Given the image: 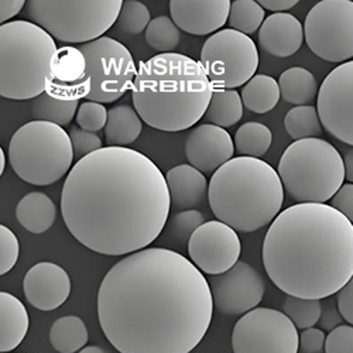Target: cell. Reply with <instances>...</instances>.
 I'll use <instances>...</instances> for the list:
<instances>
[{"instance_id":"obj_1","label":"cell","mask_w":353,"mask_h":353,"mask_svg":"<svg viewBox=\"0 0 353 353\" xmlns=\"http://www.w3.org/2000/svg\"><path fill=\"white\" fill-rule=\"evenodd\" d=\"M97 304L101 328L119 353H191L215 308L203 273L164 248L117 261L99 285Z\"/></svg>"},{"instance_id":"obj_2","label":"cell","mask_w":353,"mask_h":353,"mask_svg":"<svg viewBox=\"0 0 353 353\" xmlns=\"http://www.w3.org/2000/svg\"><path fill=\"white\" fill-rule=\"evenodd\" d=\"M171 211L165 175L129 147L103 149L78 160L61 192V215L72 236L105 256H129L161 234Z\"/></svg>"},{"instance_id":"obj_3","label":"cell","mask_w":353,"mask_h":353,"mask_svg":"<svg viewBox=\"0 0 353 353\" xmlns=\"http://www.w3.org/2000/svg\"><path fill=\"white\" fill-rule=\"evenodd\" d=\"M263 264L287 296L330 299L353 277V223L328 203L291 205L264 236Z\"/></svg>"},{"instance_id":"obj_4","label":"cell","mask_w":353,"mask_h":353,"mask_svg":"<svg viewBox=\"0 0 353 353\" xmlns=\"http://www.w3.org/2000/svg\"><path fill=\"white\" fill-rule=\"evenodd\" d=\"M214 88L199 61L159 54L139 64L132 99L141 121L161 132H183L207 113Z\"/></svg>"},{"instance_id":"obj_5","label":"cell","mask_w":353,"mask_h":353,"mask_svg":"<svg viewBox=\"0 0 353 353\" xmlns=\"http://www.w3.org/2000/svg\"><path fill=\"white\" fill-rule=\"evenodd\" d=\"M277 170L254 157H233L210 181L208 202L215 218L236 232L272 225L284 203Z\"/></svg>"},{"instance_id":"obj_6","label":"cell","mask_w":353,"mask_h":353,"mask_svg":"<svg viewBox=\"0 0 353 353\" xmlns=\"http://www.w3.org/2000/svg\"><path fill=\"white\" fill-rule=\"evenodd\" d=\"M58 48L55 40L32 21L0 26V95L33 101L48 90Z\"/></svg>"},{"instance_id":"obj_7","label":"cell","mask_w":353,"mask_h":353,"mask_svg":"<svg viewBox=\"0 0 353 353\" xmlns=\"http://www.w3.org/2000/svg\"><path fill=\"white\" fill-rule=\"evenodd\" d=\"M277 172L287 195L299 203H325L345 181L343 157L323 139L291 143L284 150Z\"/></svg>"},{"instance_id":"obj_8","label":"cell","mask_w":353,"mask_h":353,"mask_svg":"<svg viewBox=\"0 0 353 353\" xmlns=\"http://www.w3.org/2000/svg\"><path fill=\"white\" fill-rule=\"evenodd\" d=\"M8 157L19 179L46 187L60 181L72 170L75 154L70 134L63 128L32 121L14 132Z\"/></svg>"},{"instance_id":"obj_9","label":"cell","mask_w":353,"mask_h":353,"mask_svg":"<svg viewBox=\"0 0 353 353\" xmlns=\"http://www.w3.org/2000/svg\"><path fill=\"white\" fill-rule=\"evenodd\" d=\"M122 0H27L26 14L54 40L92 43L116 24Z\"/></svg>"},{"instance_id":"obj_10","label":"cell","mask_w":353,"mask_h":353,"mask_svg":"<svg viewBox=\"0 0 353 353\" xmlns=\"http://www.w3.org/2000/svg\"><path fill=\"white\" fill-rule=\"evenodd\" d=\"M199 64L212 88L234 90L245 86L259 68L254 41L233 28H223L203 43Z\"/></svg>"},{"instance_id":"obj_11","label":"cell","mask_w":353,"mask_h":353,"mask_svg":"<svg viewBox=\"0 0 353 353\" xmlns=\"http://www.w3.org/2000/svg\"><path fill=\"white\" fill-rule=\"evenodd\" d=\"M86 58L88 74L92 81L88 101L112 103L121 99L133 88L137 70L132 52L112 37H101L79 46Z\"/></svg>"},{"instance_id":"obj_12","label":"cell","mask_w":353,"mask_h":353,"mask_svg":"<svg viewBox=\"0 0 353 353\" xmlns=\"http://www.w3.org/2000/svg\"><path fill=\"white\" fill-rule=\"evenodd\" d=\"M304 36L310 50L328 63L343 64L353 58V2L322 0L305 17Z\"/></svg>"},{"instance_id":"obj_13","label":"cell","mask_w":353,"mask_h":353,"mask_svg":"<svg viewBox=\"0 0 353 353\" xmlns=\"http://www.w3.org/2000/svg\"><path fill=\"white\" fill-rule=\"evenodd\" d=\"M232 349L233 353H299L300 334L284 312L257 307L236 322Z\"/></svg>"},{"instance_id":"obj_14","label":"cell","mask_w":353,"mask_h":353,"mask_svg":"<svg viewBox=\"0 0 353 353\" xmlns=\"http://www.w3.org/2000/svg\"><path fill=\"white\" fill-rule=\"evenodd\" d=\"M316 109L322 128L353 147V60L334 68L322 81Z\"/></svg>"},{"instance_id":"obj_15","label":"cell","mask_w":353,"mask_h":353,"mask_svg":"<svg viewBox=\"0 0 353 353\" xmlns=\"http://www.w3.org/2000/svg\"><path fill=\"white\" fill-rule=\"evenodd\" d=\"M242 253L238 232L221 221L205 222L188 242L194 266L208 276H219L236 266Z\"/></svg>"},{"instance_id":"obj_16","label":"cell","mask_w":353,"mask_h":353,"mask_svg":"<svg viewBox=\"0 0 353 353\" xmlns=\"http://www.w3.org/2000/svg\"><path fill=\"white\" fill-rule=\"evenodd\" d=\"M214 305L223 315H245L259 307L266 291L261 274L246 261L208 280Z\"/></svg>"},{"instance_id":"obj_17","label":"cell","mask_w":353,"mask_h":353,"mask_svg":"<svg viewBox=\"0 0 353 353\" xmlns=\"http://www.w3.org/2000/svg\"><path fill=\"white\" fill-rule=\"evenodd\" d=\"M24 296L39 311L60 308L71 296V279L67 270L52 261H40L24 276Z\"/></svg>"},{"instance_id":"obj_18","label":"cell","mask_w":353,"mask_h":353,"mask_svg":"<svg viewBox=\"0 0 353 353\" xmlns=\"http://www.w3.org/2000/svg\"><path fill=\"white\" fill-rule=\"evenodd\" d=\"M234 143L226 129L205 123L195 128L185 140V156L202 174H214L233 159Z\"/></svg>"},{"instance_id":"obj_19","label":"cell","mask_w":353,"mask_h":353,"mask_svg":"<svg viewBox=\"0 0 353 353\" xmlns=\"http://www.w3.org/2000/svg\"><path fill=\"white\" fill-rule=\"evenodd\" d=\"M229 0H171L170 14L180 30L192 36L218 33L229 19Z\"/></svg>"},{"instance_id":"obj_20","label":"cell","mask_w":353,"mask_h":353,"mask_svg":"<svg viewBox=\"0 0 353 353\" xmlns=\"http://www.w3.org/2000/svg\"><path fill=\"white\" fill-rule=\"evenodd\" d=\"M50 86L79 99L91 94L92 81L88 74L86 58L79 47L64 46L58 48Z\"/></svg>"},{"instance_id":"obj_21","label":"cell","mask_w":353,"mask_h":353,"mask_svg":"<svg viewBox=\"0 0 353 353\" xmlns=\"http://www.w3.org/2000/svg\"><path fill=\"white\" fill-rule=\"evenodd\" d=\"M304 39L301 21L290 13L270 14L259 30L261 50L277 58H287L296 54L301 48Z\"/></svg>"},{"instance_id":"obj_22","label":"cell","mask_w":353,"mask_h":353,"mask_svg":"<svg viewBox=\"0 0 353 353\" xmlns=\"http://www.w3.org/2000/svg\"><path fill=\"white\" fill-rule=\"evenodd\" d=\"M171 208L175 212L195 210L208 199L210 184L203 174L191 164L172 167L165 174Z\"/></svg>"},{"instance_id":"obj_23","label":"cell","mask_w":353,"mask_h":353,"mask_svg":"<svg viewBox=\"0 0 353 353\" xmlns=\"http://www.w3.org/2000/svg\"><path fill=\"white\" fill-rule=\"evenodd\" d=\"M30 318L24 304L13 294L0 292V352L12 353L24 341Z\"/></svg>"},{"instance_id":"obj_24","label":"cell","mask_w":353,"mask_h":353,"mask_svg":"<svg viewBox=\"0 0 353 353\" xmlns=\"http://www.w3.org/2000/svg\"><path fill=\"white\" fill-rule=\"evenodd\" d=\"M81 99L48 86V90L32 101V113L36 121L68 126L78 113Z\"/></svg>"},{"instance_id":"obj_25","label":"cell","mask_w":353,"mask_h":353,"mask_svg":"<svg viewBox=\"0 0 353 353\" xmlns=\"http://www.w3.org/2000/svg\"><path fill=\"white\" fill-rule=\"evenodd\" d=\"M16 219L27 232L41 234L54 225L57 207L47 194L30 192L19 201Z\"/></svg>"},{"instance_id":"obj_26","label":"cell","mask_w":353,"mask_h":353,"mask_svg":"<svg viewBox=\"0 0 353 353\" xmlns=\"http://www.w3.org/2000/svg\"><path fill=\"white\" fill-rule=\"evenodd\" d=\"M143 130V121L134 108L119 105L109 110L105 139L109 147H125L134 143Z\"/></svg>"},{"instance_id":"obj_27","label":"cell","mask_w":353,"mask_h":353,"mask_svg":"<svg viewBox=\"0 0 353 353\" xmlns=\"http://www.w3.org/2000/svg\"><path fill=\"white\" fill-rule=\"evenodd\" d=\"M281 98L296 106L311 105L318 99L319 88L314 74L303 67L285 70L279 78Z\"/></svg>"},{"instance_id":"obj_28","label":"cell","mask_w":353,"mask_h":353,"mask_svg":"<svg viewBox=\"0 0 353 353\" xmlns=\"http://www.w3.org/2000/svg\"><path fill=\"white\" fill-rule=\"evenodd\" d=\"M242 102L243 106L257 114H264L273 110L281 97L279 81L270 75L259 74L254 75L242 88Z\"/></svg>"},{"instance_id":"obj_29","label":"cell","mask_w":353,"mask_h":353,"mask_svg":"<svg viewBox=\"0 0 353 353\" xmlns=\"http://www.w3.org/2000/svg\"><path fill=\"white\" fill-rule=\"evenodd\" d=\"M242 97L236 90L214 88L212 99L205 113V121L222 129L236 125L243 116Z\"/></svg>"},{"instance_id":"obj_30","label":"cell","mask_w":353,"mask_h":353,"mask_svg":"<svg viewBox=\"0 0 353 353\" xmlns=\"http://www.w3.org/2000/svg\"><path fill=\"white\" fill-rule=\"evenodd\" d=\"M90 339L85 322L77 315L58 318L50 330V343L60 353H78Z\"/></svg>"},{"instance_id":"obj_31","label":"cell","mask_w":353,"mask_h":353,"mask_svg":"<svg viewBox=\"0 0 353 353\" xmlns=\"http://www.w3.org/2000/svg\"><path fill=\"white\" fill-rule=\"evenodd\" d=\"M233 143L234 149L242 157L260 159L272 147L273 133L266 125L259 122H248L236 130Z\"/></svg>"},{"instance_id":"obj_32","label":"cell","mask_w":353,"mask_h":353,"mask_svg":"<svg viewBox=\"0 0 353 353\" xmlns=\"http://www.w3.org/2000/svg\"><path fill=\"white\" fill-rule=\"evenodd\" d=\"M284 128L294 141L318 139L322 134L318 109L312 105L290 109L284 117Z\"/></svg>"},{"instance_id":"obj_33","label":"cell","mask_w":353,"mask_h":353,"mask_svg":"<svg viewBox=\"0 0 353 353\" xmlns=\"http://www.w3.org/2000/svg\"><path fill=\"white\" fill-rule=\"evenodd\" d=\"M264 12L266 10L254 0H234L230 6L228 24L233 30L250 37V34L260 30L264 20H266Z\"/></svg>"},{"instance_id":"obj_34","label":"cell","mask_w":353,"mask_h":353,"mask_svg":"<svg viewBox=\"0 0 353 353\" xmlns=\"http://www.w3.org/2000/svg\"><path fill=\"white\" fill-rule=\"evenodd\" d=\"M145 41L159 54L172 52L181 41L180 28L175 26L171 17L159 16L147 27Z\"/></svg>"},{"instance_id":"obj_35","label":"cell","mask_w":353,"mask_h":353,"mask_svg":"<svg viewBox=\"0 0 353 353\" xmlns=\"http://www.w3.org/2000/svg\"><path fill=\"white\" fill-rule=\"evenodd\" d=\"M283 312L292 321L297 330L314 328L321 319V300H305L287 296L283 304Z\"/></svg>"},{"instance_id":"obj_36","label":"cell","mask_w":353,"mask_h":353,"mask_svg":"<svg viewBox=\"0 0 353 353\" xmlns=\"http://www.w3.org/2000/svg\"><path fill=\"white\" fill-rule=\"evenodd\" d=\"M150 21V10L147 9L145 5L137 2V0H126V2H123L119 17H117L116 27L123 33L137 36L147 30Z\"/></svg>"},{"instance_id":"obj_37","label":"cell","mask_w":353,"mask_h":353,"mask_svg":"<svg viewBox=\"0 0 353 353\" xmlns=\"http://www.w3.org/2000/svg\"><path fill=\"white\" fill-rule=\"evenodd\" d=\"M205 216L198 210L175 212L170 218L171 236L181 243H188L192 234L205 223Z\"/></svg>"},{"instance_id":"obj_38","label":"cell","mask_w":353,"mask_h":353,"mask_svg":"<svg viewBox=\"0 0 353 353\" xmlns=\"http://www.w3.org/2000/svg\"><path fill=\"white\" fill-rule=\"evenodd\" d=\"M109 110L102 103L86 101L79 105L77 113V123L82 130L98 133L106 128Z\"/></svg>"},{"instance_id":"obj_39","label":"cell","mask_w":353,"mask_h":353,"mask_svg":"<svg viewBox=\"0 0 353 353\" xmlns=\"http://www.w3.org/2000/svg\"><path fill=\"white\" fill-rule=\"evenodd\" d=\"M20 243L16 234L5 225L0 226V274H8L19 260Z\"/></svg>"},{"instance_id":"obj_40","label":"cell","mask_w":353,"mask_h":353,"mask_svg":"<svg viewBox=\"0 0 353 353\" xmlns=\"http://www.w3.org/2000/svg\"><path fill=\"white\" fill-rule=\"evenodd\" d=\"M68 134L72 143L74 154L79 160L103 149L102 139L97 133L82 130L79 126H71Z\"/></svg>"},{"instance_id":"obj_41","label":"cell","mask_w":353,"mask_h":353,"mask_svg":"<svg viewBox=\"0 0 353 353\" xmlns=\"http://www.w3.org/2000/svg\"><path fill=\"white\" fill-rule=\"evenodd\" d=\"M325 353H353V327L341 325L328 334Z\"/></svg>"},{"instance_id":"obj_42","label":"cell","mask_w":353,"mask_h":353,"mask_svg":"<svg viewBox=\"0 0 353 353\" xmlns=\"http://www.w3.org/2000/svg\"><path fill=\"white\" fill-rule=\"evenodd\" d=\"M330 205L353 223V184H343Z\"/></svg>"},{"instance_id":"obj_43","label":"cell","mask_w":353,"mask_h":353,"mask_svg":"<svg viewBox=\"0 0 353 353\" xmlns=\"http://www.w3.org/2000/svg\"><path fill=\"white\" fill-rule=\"evenodd\" d=\"M325 332L318 328H308L300 334V349L305 353H319L325 349Z\"/></svg>"},{"instance_id":"obj_44","label":"cell","mask_w":353,"mask_h":353,"mask_svg":"<svg viewBox=\"0 0 353 353\" xmlns=\"http://www.w3.org/2000/svg\"><path fill=\"white\" fill-rule=\"evenodd\" d=\"M336 305L343 319L353 327V277L336 294Z\"/></svg>"},{"instance_id":"obj_45","label":"cell","mask_w":353,"mask_h":353,"mask_svg":"<svg viewBox=\"0 0 353 353\" xmlns=\"http://www.w3.org/2000/svg\"><path fill=\"white\" fill-rule=\"evenodd\" d=\"M342 321H343V316L341 315L338 305L335 307L334 303H330L328 305H325V308H322V315L319 319V325L322 331L325 330L332 332L334 330L342 325Z\"/></svg>"},{"instance_id":"obj_46","label":"cell","mask_w":353,"mask_h":353,"mask_svg":"<svg viewBox=\"0 0 353 353\" xmlns=\"http://www.w3.org/2000/svg\"><path fill=\"white\" fill-rule=\"evenodd\" d=\"M26 0H0V23L6 24L10 19L17 16L23 8H26Z\"/></svg>"},{"instance_id":"obj_47","label":"cell","mask_w":353,"mask_h":353,"mask_svg":"<svg viewBox=\"0 0 353 353\" xmlns=\"http://www.w3.org/2000/svg\"><path fill=\"white\" fill-rule=\"evenodd\" d=\"M259 5L264 10H270L273 14L285 13V10L292 9L299 5V0H260Z\"/></svg>"},{"instance_id":"obj_48","label":"cell","mask_w":353,"mask_h":353,"mask_svg":"<svg viewBox=\"0 0 353 353\" xmlns=\"http://www.w3.org/2000/svg\"><path fill=\"white\" fill-rule=\"evenodd\" d=\"M343 164H345V180L353 184V147H349L343 152Z\"/></svg>"},{"instance_id":"obj_49","label":"cell","mask_w":353,"mask_h":353,"mask_svg":"<svg viewBox=\"0 0 353 353\" xmlns=\"http://www.w3.org/2000/svg\"><path fill=\"white\" fill-rule=\"evenodd\" d=\"M78 353H109L106 349L97 346V345H91V346H85L82 350H79Z\"/></svg>"},{"instance_id":"obj_50","label":"cell","mask_w":353,"mask_h":353,"mask_svg":"<svg viewBox=\"0 0 353 353\" xmlns=\"http://www.w3.org/2000/svg\"><path fill=\"white\" fill-rule=\"evenodd\" d=\"M6 168V153L3 149H0V174L5 172Z\"/></svg>"},{"instance_id":"obj_51","label":"cell","mask_w":353,"mask_h":353,"mask_svg":"<svg viewBox=\"0 0 353 353\" xmlns=\"http://www.w3.org/2000/svg\"><path fill=\"white\" fill-rule=\"evenodd\" d=\"M191 353H192V352H191Z\"/></svg>"}]
</instances>
